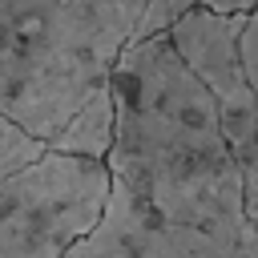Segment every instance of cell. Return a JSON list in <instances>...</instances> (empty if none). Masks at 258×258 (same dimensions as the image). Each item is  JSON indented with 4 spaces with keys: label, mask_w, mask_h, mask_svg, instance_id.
<instances>
[{
    "label": "cell",
    "mask_w": 258,
    "mask_h": 258,
    "mask_svg": "<svg viewBox=\"0 0 258 258\" xmlns=\"http://www.w3.org/2000/svg\"><path fill=\"white\" fill-rule=\"evenodd\" d=\"M64 258H258V238H222L173 226L113 181L101 222L73 242Z\"/></svg>",
    "instance_id": "obj_5"
},
{
    "label": "cell",
    "mask_w": 258,
    "mask_h": 258,
    "mask_svg": "<svg viewBox=\"0 0 258 258\" xmlns=\"http://www.w3.org/2000/svg\"><path fill=\"white\" fill-rule=\"evenodd\" d=\"M149 0H0V113L52 145L133 44Z\"/></svg>",
    "instance_id": "obj_2"
},
{
    "label": "cell",
    "mask_w": 258,
    "mask_h": 258,
    "mask_svg": "<svg viewBox=\"0 0 258 258\" xmlns=\"http://www.w3.org/2000/svg\"><path fill=\"white\" fill-rule=\"evenodd\" d=\"M44 153H48L44 141H36V137L24 133L12 117L0 113V181L12 177V173H20V169H28V165L40 161Z\"/></svg>",
    "instance_id": "obj_9"
},
{
    "label": "cell",
    "mask_w": 258,
    "mask_h": 258,
    "mask_svg": "<svg viewBox=\"0 0 258 258\" xmlns=\"http://www.w3.org/2000/svg\"><path fill=\"white\" fill-rule=\"evenodd\" d=\"M109 89L117 129L105 165L113 181L173 226L258 238L218 101L177 56L169 32L133 40Z\"/></svg>",
    "instance_id": "obj_1"
},
{
    "label": "cell",
    "mask_w": 258,
    "mask_h": 258,
    "mask_svg": "<svg viewBox=\"0 0 258 258\" xmlns=\"http://www.w3.org/2000/svg\"><path fill=\"white\" fill-rule=\"evenodd\" d=\"M250 16H218V12H189L169 28V40L177 56L189 64V73L210 89L218 101L226 137L238 153V165L246 161L258 129V101L242 56V32Z\"/></svg>",
    "instance_id": "obj_4"
},
{
    "label": "cell",
    "mask_w": 258,
    "mask_h": 258,
    "mask_svg": "<svg viewBox=\"0 0 258 258\" xmlns=\"http://www.w3.org/2000/svg\"><path fill=\"white\" fill-rule=\"evenodd\" d=\"M113 129H117V109H113V89H101L64 129L60 137L48 145L52 153H69V157H89V161H105L113 149Z\"/></svg>",
    "instance_id": "obj_6"
},
{
    "label": "cell",
    "mask_w": 258,
    "mask_h": 258,
    "mask_svg": "<svg viewBox=\"0 0 258 258\" xmlns=\"http://www.w3.org/2000/svg\"><path fill=\"white\" fill-rule=\"evenodd\" d=\"M113 173L105 161L44 153L0 181V258H64L105 214Z\"/></svg>",
    "instance_id": "obj_3"
},
{
    "label": "cell",
    "mask_w": 258,
    "mask_h": 258,
    "mask_svg": "<svg viewBox=\"0 0 258 258\" xmlns=\"http://www.w3.org/2000/svg\"><path fill=\"white\" fill-rule=\"evenodd\" d=\"M258 8V0H149L145 4V16L137 24V36L133 40H149V36H161L169 32L177 20H185L189 12H218V16H250Z\"/></svg>",
    "instance_id": "obj_7"
},
{
    "label": "cell",
    "mask_w": 258,
    "mask_h": 258,
    "mask_svg": "<svg viewBox=\"0 0 258 258\" xmlns=\"http://www.w3.org/2000/svg\"><path fill=\"white\" fill-rule=\"evenodd\" d=\"M242 56H246V73H250V85H254V101H258V8L250 12L246 20V32H242ZM242 189H246V214L258 230V129H254V145L242 161Z\"/></svg>",
    "instance_id": "obj_8"
}]
</instances>
